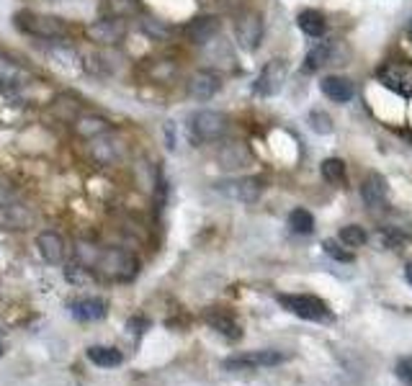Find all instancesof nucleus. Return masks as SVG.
<instances>
[{
	"label": "nucleus",
	"instance_id": "obj_1",
	"mask_svg": "<svg viewBox=\"0 0 412 386\" xmlns=\"http://www.w3.org/2000/svg\"><path fill=\"white\" fill-rule=\"evenodd\" d=\"M93 265L103 278L116 281V284H127V281H132V278L137 276V271H139V260L134 257V252L119 250V247L101 250Z\"/></svg>",
	"mask_w": 412,
	"mask_h": 386
},
{
	"label": "nucleus",
	"instance_id": "obj_2",
	"mask_svg": "<svg viewBox=\"0 0 412 386\" xmlns=\"http://www.w3.org/2000/svg\"><path fill=\"white\" fill-rule=\"evenodd\" d=\"M16 23H19L21 31L36 36V39L44 41H57V39H68L70 36V26L57 16H44V14H19L16 16Z\"/></svg>",
	"mask_w": 412,
	"mask_h": 386
},
{
	"label": "nucleus",
	"instance_id": "obj_3",
	"mask_svg": "<svg viewBox=\"0 0 412 386\" xmlns=\"http://www.w3.org/2000/svg\"><path fill=\"white\" fill-rule=\"evenodd\" d=\"M278 304L289 309L291 314H297L302 319H312V322H322V319H330V309L324 304L322 299L310 296V294H278Z\"/></svg>",
	"mask_w": 412,
	"mask_h": 386
},
{
	"label": "nucleus",
	"instance_id": "obj_4",
	"mask_svg": "<svg viewBox=\"0 0 412 386\" xmlns=\"http://www.w3.org/2000/svg\"><path fill=\"white\" fill-rule=\"evenodd\" d=\"M227 132V116L222 111H196L191 116V134L196 136L199 142H214Z\"/></svg>",
	"mask_w": 412,
	"mask_h": 386
},
{
	"label": "nucleus",
	"instance_id": "obj_5",
	"mask_svg": "<svg viewBox=\"0 0 412 386\" xmlns=\"http://www.w3.org/2000/svg\"><path fill=\"white\" fill-rule=\"evenodd\" d=\"M286 355L278 350H253V353H240L232 358L224 360V371H255V368H270L284 363Z\"/></svg>",
	"mask_w": 412,
	"mask_h": 386
},
{
	"label": "nucleus",
	"instance_id": "obj_6",
	"mask_svg": "<svg viewBox=\"0 0 412 386\" xmlns=\"http://www.w3.org/2000/svg\"><path fill=\"white\" fill-rule=\"evenodd\" d=\"M235 36L237 44L248 49V52L258 49V44L263 39V16L258 11H243L235 21Z\"/></svg>",
	"mask_w": 412,
	"mask_h": 386
},
{
	"label": "nucleus",
	"instance_id": "obj_7",
	"mask_svg": "<svg viewBox=\"0 0 412 386\" xmlns=\"http://www.w3.org/2000/svg\"><path fill=\"white\" fill-rule=\"evenodd\" d=\"M286 75H289V68H286L284 60H270L268 65L260 70V75L255 77L253 90H255L258 95H263V98H270V95L281 93V88H284V82H286Z\"/></svg>",
	"mask_w": 412,
	"mask_h": 386
},
{
	"label": "nucleus",
	"instance_id": "obj_8",
	"mask_svg": "<svg viewBox=\"0 0 412 386\" xmlns=\"http://www.w3.org/2000/svg\"><path fill=\"white\" fill-rule=\"evenodd\" d=\"M379 80L381 85H386L389 90H394L397 95H412V65L407 62H389L379 70Z\"/></svg>",
	"mask_w": 412,
	"mask_h": 386
},
{
	"label": "nucleus",
	"instance_id": "obj_9",
	"mask_svg": "<svg viewBox=\"0 0 412 386\" xmlns=\"http://www.w3.org/2000/svg\"><path fill=\"white\" fill-rule=\"evenodd\" d=\"M124 31H127V26H124L122 18H111V16H106V18L93 21V23L85 28V36H88L93 44L114 47V44H119V41L124 39Z\"/></svg>",
	"mask_w": 412,
	"mask_h": 386
},
{
	"label": "nucleus",
	"instance_id": "obj_10",
	"mask_svg": "<svg viewBox=\"0 0 412 386\" xmlns=\"http://www.w3.org/2000/svg\"><path fill=\"white\" fill-rule=\"evenodd\" d=\"M68 309L78 322H101V319L108 317V301L101 296L73 299L68 304Z\"/></svg>",
	"mask_w": 412,
	"mask_h": 386
},
{
	"label": "nucleus",
	"instance_id": "obj_11",
	"mask_svg": "<svg viewBox=\"0 0 412 386\" xmlns=\"http://www.w3.org/2000/svg\"><path fill=\"white\" fill-rule=\"evenodd\" d=\"M90 147V157H93V163H98L101 168H108V165H114L119 157H122V142L116 139V136H111L106 132V134L101 136H93V139H88Z\"/></svg>",
	"mask_w": 412,
	"mask_h": 386
},
{
	"label": "nucleus",
	"instance_id": "obj_12",
	"mask_svg": "<svg viewBox=\"0 0 412 386\" xmlns=\"http://www.w3.org/2000/svg\"><path fill=\"white\" fill-rule=\"evenodd\" d=\"M216 188L222 191L224 196L235 198V201L243 203H253L260 198L263 193V183L258 178H237V181H227V183H219Z\"/></svg>",
	"mask_w": 412,
	"mask_h": 386
},
{
	"label": "nucleus",
	"instance_id": "obj_13",
	"mask_svg": "<svg viewBox=\"0 0 412 386\" xmlns=\"http://www.w3.org/2000/svg\"><path fill=\"white\" fill-rule=\"evenodd\" d=\"M219 88H222V77L214 70H199L189 80V95L196 101H209L219 93Z\"/></svg>",
	"mask_w": 412,
	"mask_h": 386
},
{
	"label": "nucleus",
	"instance_id": "obj_14",
	"mask_svg": "<svg viewBox=\"0 0 412 386\" xmlns=\"http://www.w3.org/2000/svg\"><path fill=\"white\" fill-rule=\"evenodd\" d=\"M34 224V211L23 203H0V227L6 230H26Z\"/></svg>",
	"mask_w": 412,
	"mask_h": 386
},
{
	"label": "nucleus",
	"instance_id": "obj_15",
	"mask_svg": "<svg viewBox=\"0 0 412 386\" xmlns=\"http://www.w3.org/2000/svg\"><path fill=\"white\" fill-rule=\"evenodd\" d=\"M65 240L57 235V232L47 230V232H41L39 237H36V250H39L41 260L49 265H57L65 260Z\"/></svg>",
	"mask_w": 412,
	"mask_h": 386
},
{
	"label": "nucleus",
	"instance_id": "obj_16",
	"mask_svg": "<svg viewBox=\"0 0 412 386\" xmlns=\"http://www.w3.org/2000/svg\"><path fill=\"white\" fill-rule=\"evenodd\" d=\"M386 178L379 176V173H369L366 181L361 183V198H364L366 206H371V209H379V206H384L386 201Z\"/></svg>",
	"mask_w": 412,
	"mask_h": 386
},
{
	"label": "nucleus",
	"instance_id": "obj_17",
	"mask_svg": "<svg viewBox=\"0 0 412 386\" xmlns=\"http://www.w3.org/2000/svg\"><path fill=\"white\" fill-rule=\"evenodd\" d=\"M250 160H253V155L245 142H230L219 149V165H222L224 170L245 168V165H250Z\"/></svg>",
	"mask_w": 412,
	"mask_h": 386
},
{
	"label": "nucleus",
	"instance_id": "obj_18",
	"mask_svg": "<svg viewBox=\"0 0 412 386\" xmlns=\"http://www.w3.org/2000/svg\"><path fill=\"white\" fill-rule=\"evenodd\" d=\"M186 34L194 44H209L216 34H219V21L214 16H199L186 26Z\"/></svg>",
	"mask_w": 412,
	"mask_h": 386
},
{
	"label": "nucleus",
	"instance_id": "obj_19",
	"mask_svg": "<svg viewBox=\"0 0 412 386\" xmlns=\"http://www.w3.org/2000/svg\"><path fill=\"white\" fill-rule=\"evenodd\" d=\"M322 93L335 103H345L353 98V82L343 75H327L322 82H319Z\"/></svg>",
	"mask_w": 412,
	"mask_h": 386
},
{
	"label": "nucleus",
	"instance_id": "obj_20",
	"mask_svg": "<svg viewBox=\"0 0 412 386\" xmlns=\"http://www.w3.org/2000/svg\"><path fill=\"white\" fill-rule=\"evenodd\" d=\"M75 127V134L83 136V139H93V136H101L106 134L108 129V119H103V116L98 114H80L78 119L73 122Z\"/></svg>",
	"mask_w": 412,
	"mask_h": 386
},
{
	"label": "nucleus",
	"instance_id": "obj_21",
	"mask_svg": "<svg viewBox=\"0 0 412 386\" xmlns=\"http://www.w3.org/2000/svg\"><path fill=\"white\" fill-rule=\"evenodd\" d=\"M26 80H28V73L21 68L19 62H14L6 55H0V85H6V88H21Z\"/></svg>",
	"mask_w": 412,
	"mask_h": 386
},
{
	"label": "nucleus",
	"instance_id": "obj_22",
	"mask_svg": "<svg viewBox=\"0 0 412 386\" xmlns=\"http://www.w3.org/2000/svg\"><path fill=\"white\" fill-rule=\"evenodd\" d=\"M85 355H88V360L93 363V366L98 368H116L124 363V355L122 350H116V348H106V345H93L85 350Z\"/></svg>",
	"mask_w": 412,
	"mask_h": 386
},
{
	"label": "nucleus",
	"instance_id": "obj_23",
	"mask_svg": "<svg viewBox=\"0 0 412 386\" xmlns=\"http://www.w3.org/2000/svg\"><path fill=\"white\" fill-rule=\"evenodd\" d=\"M297 26L302 28L307 36H322L324 31H327V21H324V16L319 14V11L307 8V11H302V14L297 16Z\"/></svg>",
	"mask_w": 412,
	"mask_h": 386
},
{
	"label": "nucleus",
	"instance_id": "obj_24",
	"mask_svg": "<svg viewBox=\"0 0 412 386\" xmlns=\"http://www.w3.org/2000/svg\"><path fill=\"white\" fill-rule=\"evenodd\" d=\"M206 322H209L211 330H216L219 335H224L227 340H240V338H243V330H240V325H237L232 317H227L224 312L206 314Z\"/></svg>",
	"mask_w": 412,
	"mask_h": 386
},
{
	"label": "nucleus",
	"instance_id": "obj_25",
	"mask_svg": "<svg viewBox=\"0 0 412 386\" xmlns=\"http://www.w3.org/2000/svg\"><path fill=\"white\" fill-rule=\"evenodd\" d=\"M65 281L73 286H88L95 281V273L90 265H85L83 260H70L68 265H65Z\"/></svg>",
	"mask_w": 412,
	"mask_h": 386
},
{
	"label": "nucleus",
	"instance_id": "obj_26",
	"mask_svg": "<svg viewBox=\"0 0 412 386\" xmlns=\"http://www.w3.org/2000/svg\"><path fill=\"white\" fill-rule=\"evenodd\" d=\"M52 114L57 116L60 122L73 124L75 119L83 114V109L73 101V98H65V95H60V98H54V103H52Z\"/></svg>",
	"mask_w": 412,
	"mask_h": 386
},
{
	"label": "nucleus",
	"instance_id": "obj_27",
	"mask_svg": "<svg viewBox=\"0 0 412 386\" xmlns=\"http://www.w3.org/2000/svg\"><path fill=\"white\" fill-rule=\"evenodd\" d=\"M322 178L330 186H345V163L338 157H327L322 163Z\"/></svg>",
	"mask_w": 412,
	"mask_h": 386
},
{
	"label": "nucleus",
	"instance_id": "obj_28",
	"mask_svg": "<svg viewBox=\"0 0 412 386\" xmlns=\"http://www.w3.org/2000/svg\"><path fill=\"white\" fill-rule=\"evenodd\" d=\"M289 227L294 235H312L315 232V217L307 209H294L289 214Z\"/></svg>",
	"mask_w": 412,
	"mask_h": 386
},
{
	"label": "nucleus",
	"instance_id": "obj_29",
	"mask_svg": "<svg viewBox=\"0 0 412 386\" xmlns=\"http://www.w3.org/2000/svg\"><path fill=\"white\" fill-rule=\"evenodd\" d=\"M139 11V0H106V14L111 18H129Z\"/></svg>",
	"mask_w": 412,
	"mask_h": 386
},
{
	"label": "nucleus",
	"instance_id": "obj_30",
	"mask_svg": "<svg viewBox=\"0 0 412 386\" xmlns=\"http://www.w3.org/2000/svg\"><path fill=\"white\" fill-rule=\"evenodd\" d=\"M330 55H332L330 41H319L317 47L310 49V55H307V70H319V68H324V65L330 62Z\"/></svg>",
	"mask_w": 412,
	"mask_h": 386
},
{
	"label": "nucleus",
	"instance_id": "obj_31",
	"mask_svg": "<svg viewBox=\"0 0 412 386\" xmlns=\"http://www.w3.org/2000/svg\"><path fill=\"white\" fill-rule=\"evenodd\" d=\"M340 242H343L345 247H361V245L366 242L364 227H359V224H348V227H343V230H340Z\"/></svg>",
	"mask_w": 412,
	"mask_h": 386
},
{
	"label": "nucleus",
	"instance_id": "obj_32",
	"mask_svg": "<svg viewBox=\"0 0 412 386\" xmlns=\"http://www.w3.org/2000/svg\"><path fill=\"white\" fill-rule=\"evenodd\" d=\"M322 250L332 257V260H338V263H353V252L345 250L343 245L335 242V240H324L322 242Z\"/></svg>",
	"mask_w": 412,
	"mask_h": 386
},
{
	"label": "nucleus",
	"instance_id": "obj_33",
	"mask_svg": "<svg viewBox=\"0 0 412 386\" xmlns=\"http://www.w3.org/2000/svg\"><path fill=\"white\" fill-rule=\"evenodd\" d=\"M310 127L317 132V134H330L332 132V119L324 111H312L310 114Z\"/></svg>",
	"mask_w": 412,
	"mask_h": 386
},
{
	"label": "nucleus",
	"instance_id": "obj_34",
	"mask_svg": "<svg viewBox=\"0 0 412 386\" xmlns=\"http://www.w3.org/2000/svg\"><path fill=\"white\" fill-rule=\"evenodd\" d=\"M405 242V235L397 230H384L379 232V245L381 247H389V250H394V247H399V245Z\"/></svg>",
	"mask_w": 412,
	"mask_h": 386
},
{
	"label": "nucleus",
	"instance_id": "obj_35",
	"mask_svg": "<svg viewBox=\"0 0 412 386\" xmlns=\"http://www.w3.org/2000/svg\"><path fill=\"white\" fill-rule=\"evenodd\" d=\"M397 376L405 381V384L412 386V358H402V360H399V363H397Z\"/></svg>",
	"mask_w": 412,
	"mask_h": 386
},
{
	"label": "nucleus",
	"instance_id": "obj_36",
	"mask_svg": "<svg viewBox=\"0 0 412 386\" xmlns=\"http://www.w3.org/2000/svg\"><path fill=\"white\" fill-rule=\"evenodd\" d=\"M142 28H144V34H149V36H165V34H168V28L160 26L157 21H144Z\"/></svg>",
	"mask_w": 412,
	"mask_h": 386
},
{
	"label": "nucleus",
	"instance_id": "obj_37",
	"mask_svg": "<svg viewBox=\"0 0 412 386\" xmlns=\"http://www.w3.org/2000/svg\"><path fill=\"white\" fill-rule=\"evenodd\" d=\"M127 327H129V330H134L137 335H142L144 327H149V322H147V319H142V317H134V319H129Z\"/></svg>",
	"mask_w": 412,
	"mask_h": 386
},
{
	"label": "nucleus",
	"instance_id": "obj_38",
	"mask_svg": "<svg viewBox=\"0 0 412 386\" xmlns=\"http://www.w3.org/2000/svg\"><path fill=\"white\" fill-rule=\"evenodd\" d=\"M405 276H407V281H410V286H412V263L405 265Z\"/></svg>",
	"mask_w": 412,
	"mask_h": 386
},
{
	"label": "nucleus",
	"instance_id": "obj_39",
	"mask_svg": "<svg viewBox=\"0 0 412 386\" xmlns=\"http://www.w3.org/2000/svg\"><path fill=\"white\" fill-rule=\"evenodd\" d=\"M0 355H3V345H0Z\"/></svg>",
	"mask_w": 412,
	"mask_h": 386
}]
</instances>
